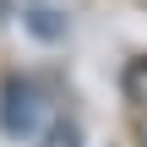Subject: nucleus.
Wrapping results in <instances>:
<instances>
[{
    "mask_svg": "<svg viewBox=\"0 0 147 147\" xmlns=\"http://www.w3.org/2000/svg\"><path fill=\"white\" fill-rule=\"evenodd\" d=\"M125 87H131V98L142 104V115H147V60H142V65H131V76H125Z\"/></svg>",
    "mask_w": 147,
    "mask_h": 147,
    "instance_id": "3",
    "label": "nucleus"
},
{
    "mask_svg": "<svg viewBox=\"0 0 147 147\" xmlns=\"http://www.w3.org/2000/svg\"><path fill=\"white\" fill-rule=\"evenodd\" d=\"M27 27H33L38 38H65V16L49 11V5H33V11H27Z\"/></svg>",
    "mask_w": 147,
    "mask_h": 147,
    "instance_id": "2",
    "label": "nucleus"
},
{
    "mask_svg": "<svg viewBox=\"0 0 147 147\" xmlns=\"http://www.w3.org/2000/svg\"><path fill=\"white\" fill-rule=\"evenodd\" d=\"M142 142H147V125H142Z\"/></svg>",
    "mask_w": 147,
    "mask_h": 147,
    "instance_id": "4",
    "label": "nucleus"
},
{
    "mask_svg": "<svg viewBox=\"0 0 147 147\" xmlns=\"http://www.w3.org/2000/svg\"><path fill=\"white\" fill-rule=\"evenodd\" d=\"M49 120H55V104H49V93L33 76H11L0 87V131L11 142H33Z\"/></svg>",
    "mask_w": 147,
    "mask_h": 147,
    "instance_id": "1",
    "label": "nucleus"
}]
</instances>
